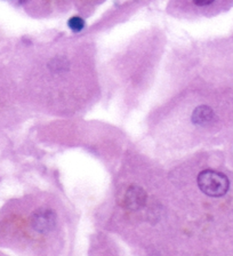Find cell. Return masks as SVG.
<instances>
[{"label": "cell", "mask_w": 233, "mask_h": 256, "mask_svg": "<svg viewBox=\"0 0 233 256\" xmlns=\"http://www.w3.org/2000/svg\"><path fill=\"white\" fill-rule=\"evenodd\" d=\"M228 178L220 172L206 170L198 176L199 189L210 197H222L228 192Z\"/></svg>", "instance_id": "obj_1"}, {"label": "cell", "mask_w": 233, "mask_h": 256, "mask_svg": "<svg viewBox=\"0 0 233 256\" xmlns=\"http://www.w3.org/2000/svg\"><path fill=\"white\" fill-rule=\"evenodd\" d=\"M56 224V214L50 208H40L31 216V226L40 234H46L54 229Z\"/></svg>", "instance_id": "obj_2"}, {"label": "cell", "mask_w": 233, "mask_h": 256, "mask_svg": "<svg viewBox=\"0 0 233 256\" xmlns=\"http://www.w3.org/2000/svg\"><path fill=\"white\" fill-rule=\"evenodd\" d=\"M146 202V194L142 188L132 186L126 191L124 202V207L130 208V210H138Z\"/></svg>", "instance_id": "obj_3"}, {"label": "cell", "mask_w": 233, "mask_h": 256, "mask_svg": "<svg viewBox=\"0 0 233 256\" xmlns=\"http://www.w3.org/2000/svg\"><path fill=\"white\" fill-rule=\"evenodd\" d=\"M192 122L196 126L204 127L210 125L215 120V114L212 108L207 106H200L196 108V110L192 112Z\"/></svg>", "instance_id": "obj_4"}, {"label": "cell", "mask_w": 233, "mask_h": 256, "mask_svg": "<svg viewBox=\"0 0 233 256\" xmlns=\"http://www.w3.org/2000/svg\"><path fill=\"white\" fill-rule=\"evenodd\" d=\"M69 26L72 30H76V31H79L82 30L84 26H85V23H84L82 18H72L70 21H69Z\"/></svg>", "instance_id": "obj_5"}, {"label": "cell", "mask_w": 233, "mask_h": 256, "mask_svg": "<svg viewBox=\"0 0 233 256\" xmlns=\"http://www.w3.org/2000/svg\"><path fill=\"white\" fill-rule=\"evenodd\" d=\"M214 2L215 0H191V2L198 8H204L210 6Z\"/></svg>", "instance_id": "obj_6"}]
</instances>
